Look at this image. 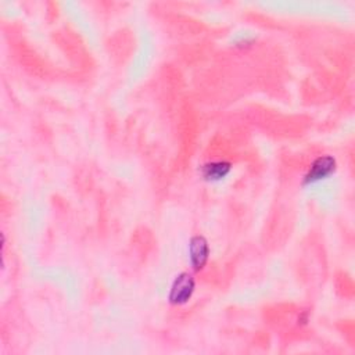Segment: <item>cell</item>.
I'll return each mask as SVG.
<instances>
[{"mask_svg":"<svg viewBox=\"0 0 355 355\" xmlns=\"http://www.w3.org/2000/svg\"><path fill=\"white\" fill-rule=\"evenodd\" d=\"M337 169V161L333 155H320L318 157L308 168L302 179V186H313L324 179H329L334 175Z\"/></svg>","mask_w":355,"mask_h":355,"instance_id":"cell-1","label":"cell"},{"mask_svg":"<svg viewBox=\"0 0 355 355\" xmlns=\"http://www.w3.org/2000/svg\"><path fill=\"white\" fill-rule=\"evenodd\" d=\"M194 290H196V280L193 275L189 272H182L173 279L171 284L168 301L172 305H184L193 297Z\"/></svg>","mask_w":355,"mask_h":355,"instance_id":"cell-2","label":"cell"},{"mask_svg":"<svg viewBox=\"0 0 355 355\" xmlns=\"http://www.w3.org/2000/svg\"><path fill=\"white\" fill-rule=\"evenodd\" d=\"M189 258H190V265L196 272H200L205 268L209 258V245H208V240L204 236L196 234L190 239Z\"/></svg>","mask_w":355,"mask_h":355,"instance_id":"cell-3","label":"cell"},{"mask_svg":"<svg viewBox=\"0 0 355 355\" xmlns=\"http://www.w3.org/2000/svg\"><path fill=\"white\" fill-rule=\"evenodd\" d=\"M232 171V164L229 161H209L205 162L200 172L201 176L205 182H211V183H216L223 180Z\"/></svg>","mask_w":355,"mask_h":355,"instance_id":"cell-4","label":"cell"}]
</instances>
